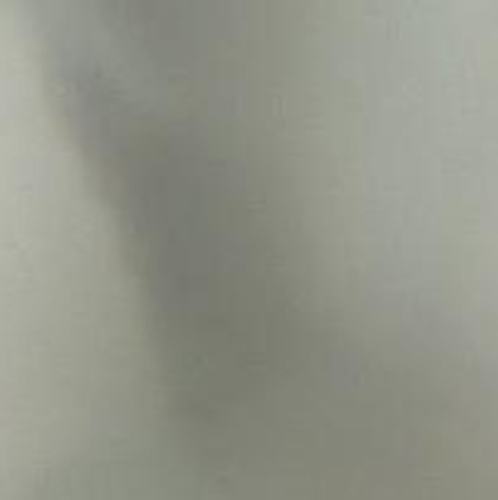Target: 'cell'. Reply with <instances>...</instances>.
<instances>
[{"mask_svg": "<svg viewBox=\"0 0 498 500\" xmlns=\"http://www.w3.org/2000/svg\"><path fill=\"white\" fill-rule=\"evenodd\" d=\"M20 37H22V30H17V42H20ZM15 49H17V44H15ZM13 59H15V54H13ZM10 66H13V61H10ZM8 71H10V68H8ZM5 78H8V76H5ZM3 86H5V83H3ZM0 93H3V91H0Z\"/></svg>", "mask_w": 498, "mask_h": 500, "instance_id": "1", "label": "cell"}]
</instances>
